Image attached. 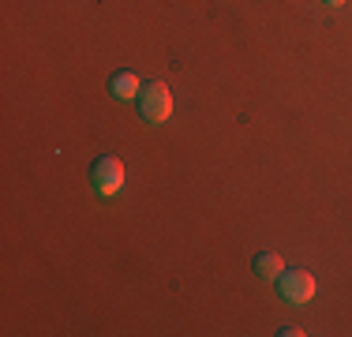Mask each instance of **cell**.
<instances>
[{
  "label": "cell",
  "mask_w": 352,
  "mask_h": 337,
  "mask_svg": "<svg viewBox=\"0 0 352 337\" xmlns=\"http://www.w3.org/2000/svg\"><path fill=\"white\" fill-rule=\"evenodd\" d=\"M278 292L289 303H307L315 296V277L307 270H281L278 274Z\"/></svg>",
  "instance_id": "2"
},
{
  "label": "cell",
  "mask_w": 352,
  "mask_h": 337,
  "mask_svg": "<svg viewBox=\"0 0 352 337\" xmlns=\"http://www.w3.org/2000/svg\"><path fill=\"white\" fill-rule=\"evenodd\" d=\"M285 270V263H281V255H274V251H263V255L255 259V274L258 277H278Z\"/></svg>",
  "instance_id": "5"
},
{
  "label": "cell",
  "mask_w": 352,
  "mask_h": 337,
  "mask_svg": "<svg viewBox=\"0 0 352 337\" xmlns=\"http://www.w3.org/2000/svg\"><path fill=\"white\" fill-rule=\"evenodd\" d=\"M322 4H330V8H341V4H345V0H322Z\"/></svg>",
  "instance_id": "6"
},
{
  "label": "cell",
  "mask_w": 352,
  "mask_h": 337,
  "mask_svg": "<svg viewBox=\"0 0 352 337\" xmlns=\"http://www.w3.org/2000/svg\"><path fill=\"white\" fill-rule=\"evenodd\" d=\"M90 180H94L98 195H116V191L124 188V165H120V157H113V154L98 157L94 168H90Z\"/></svg>",
  "instance_id": "3"
},
{
  "label": "cell",
  "mask_w": 352,
  "mask_h": 337,
  "mask_svg": "<svg viewBox=\"0 0 352 337\" xmlns=\"http://www.w3.org/2000/svg\"><path fill=\"white\" fill-rule=\"evenodd\" d=\"M109 90H113L116 98H135L142 90V83H139L135 72H116L113 79H109Z\"/></svg>",
  "instance_id": "4"
},
{
  "label": "cell",
  "mask_w": 352,
  "mask_h": 337,
  "mask_svg": "<svg viewBox=\"0 0 352 337\" xmlns=\"http://www.w3.org/2000/svg\"><path fill=\"white\" fill-rule=\"evenodd\" d=\"M139 109H142V116H146L150 124L169 120V116H173V90L165 87L162 79L142 83V90H139Z\"/></svg>",
  "instance_id": "1"
}]
</instances>
